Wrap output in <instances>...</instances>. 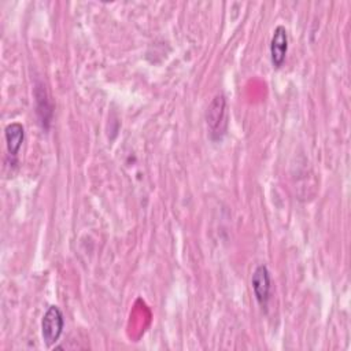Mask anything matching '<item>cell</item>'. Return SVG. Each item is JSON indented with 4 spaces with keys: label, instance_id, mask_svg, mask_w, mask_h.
Returning a JSON list of instances; mask_svg holds the SVG:
<instances>
[{
    "label": "cell",
    "instance_id": "cell-4",
    "mask_svg": "<svg viewBox=\"0 0 351 351\" xmlns=\"http://www.w3.org/2000/svg\"><path fill=\"white\" fill-rule=\"evenodd\" d=\"M288 51V33L284 26H277L273 32L271 40H270V59L271 64L276 69H280L287 56Z\"/></svg>",
    "mask_w": 351,
    "mask_h": 351
},
{
    "label": "cell",
    "instance_id": "cell-2",
    "mask_svg": "<svg viewBox=\"0 0 351 351\" xmlns=\"http://www.w3.org/2000/svg\"><path fill=\"white\" fill-rule=\"evenodd\" d=\"M63 314L59 307L49 306L41 319V336L47 347L53 346L63 332Z\"/></svg>",
    "mask_w": 351,
    "mask_h": 351
},
{
    "label": "cell",
    "instance_id": "cell-1",
    "mask_svg": "<svg viewBox=\"0 0 351 351\" xmlns=\"http://www.w3.org/2000/svg\"><path fill=\"white\" fill-rule=\"evenodd\" d=\"M206 123L213 141H219L223 138L228 130L226 99L223 95H217L208 104L206 111Z\"/></svg>",
    "mask_w": 351,
    "mask_h": 351
},
{
    "label": "cell",
    "instance_id": "cell-5",
    "mask_svg": "<svg viewBox=\"0 0 351 351\" xmlns=\"http://www.w3.org/2000/svg\"><path fill=\"white\" fill-rule=\"evenodd\" d=\"M4 136H5V144H7L8 155L11 156L12 162L15 163L16 155H18V152L22 147L23 138H25V129L19 122H12V123L7 125Z\"/></svg>",
    "mask_w": 351,
    "mask_h": 351
},
{
    "label": "cell",
    "instance_id": "cell-3",
    "mask_svg": "<svg viewBox=\"0 0 351 351\" xmlns=\"http://www.w3.org/2000/svg\"><path fill=\"white\" fill-rule=\"evenodd\" d=\"M251 285L255 295L256 302L261 307H266L269 298H270V288H271V280L270 273L266 265H259L255 267L252 277H251Z\"/></svg>",
    "mask_w": 351,
    "mask_h": 351
}]
</instances>
